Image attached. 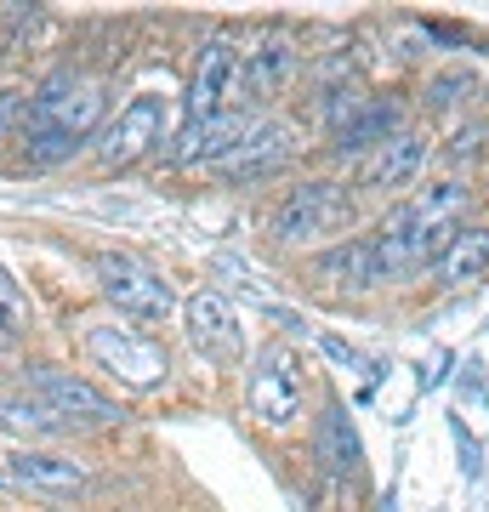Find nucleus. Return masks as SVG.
I'll list each match as a JSON object with an SVG mask.
<instances>
[{
	"label": "nucleus",
	"instance_id": "f257e3e1",
	"mask_svg": "<svg viewBox=\"0 0 489 512\" xmlns=\"http://www.w3.org/2000/svg\"><path fill=\"white\" fill-rule=\"evenodd\" d=\"M103 114H109V97H103V86H97L91 74L57 69L52 80H40L35 97L23 103V120H18L23 160L35 165V171L69 160L74 148L97 143Z\"/></svg>",
	"mask_w": 489,
	"mask_h": 512
},
{
	"label": "nucleus",
	"instance_id": "f03ea898",
	"mask_svg": "<svg viewBox=\"0 0 489 512\" xmlns=\"http://www.w3.org/2000/svg\"><path fill=\"white\" fill-rule=\"evenodd\" d=\"M461 211H467V188L461 183H438L427 188L416 205H399L393 217L381 222V234H370V251H376V279H410L421 268H433L438 251L450 245V234L461 228Z\"/></svg>",
	"mask_w": 489,
	"mask_h": 512
},
{
	"label": "nucleus",
	"instance_id": "7ed1b4c3",
	"mask_svg": "<svg viewBox=\"0 0 489 512\" xmlns=\"http://www.w3.org/2000/svg\"><path fill=\"white\" fill-rule=\"evenodd\" d=\"M245 399H251V416L262 421V427H273V433L296 427L302 399H308V365H302V353L285 348V342L262 348L251 376H245Z\"/></svg>",
	"mask_w": 489,
	"mask_h": 512
},
{
	"label": "nucleus",
	"instance_id": "20e7f679",
	"mask_svg": "<svg viewBox=\"0 0 489 512\" xmlns=\"http://www.w3.org/2000/svg\"><path fill=\"white\" fill-rule=\"evenodd\" d=\"M91 274H97V291L109 296L114 313H126V319H143V325H160L177 313V291H171V279L160 268H148L137 256L126 251H103L91 262Z\"/></svg>",
	"mask_w": 489,
	"mask_h": 512
},
{
	"label": "nucleus",
	"instance_id": "39448f33",
	"mask_svg": "<svg viewBox=\"0 0 489 512\" xmlns=\"http://www.w3.org/2000/svg\"><path fill=\"white\" fill-rule=\"evenodd\" d=\"M347 222H353V194L342 183L313 177V183H296L285 200L273 205L268 234L279 245H313V239H325V234H342Z\"/></svg>",
	"mask_w": 489,
	"mask_h": 512
},
{
	"label": "nucleus",
	"instance_id": "423d86ee",
	"mask_svg": "<svg viewBox=\"0 0 489 512\" xmlns=\"http://www.w3.org/2000/svg\"><path fill=\"white\" fill-rule=\"evenodd\" d=\"M86 353H91V365L103 370V376H114V382L131 387V393H148V387L171 382L165 348L154 342V336H143V330H131V325H91L86 330Z\"/></svg>",
	"mask_w": 489,
	"mask_h": 512
},
{
	"label": "nucleus",
	"instance_id": "0eeeda50",
	"mask_svg": "<svg viewBox=\"0 0 489 512\" xmlns=\"http://www.w3.org/2000/svg\"><path fill=\"white\" fill-rule=\"evenodd\" d=\"M18 393H29L35 404H46L63 427H114V421L126 416L103 387H91L86 376H74V370H63V365H29L23 382H18Z\"/></svg>",
	"mask_w": 489,
	"mask_h": 512
},
{
	"label": "nucleus",
	"instance_id": "6e6552de",
	"mask_svg": "<svg viewBox=\"0 0 489 512\" xmlns=\"http://www.w3.org/2000/svg\"><path fill=\"white\" fill-rule=\"evenodd\" d=\"M165 137V97L160 92H137L126 109L114 114L109 126L97 131V160L120 171V165H137L148 148Z\"/></svg>",
	"mask_w": 489,
	"mask_h": 512
},
{
	"label": "nucleus",
	"instance_id": "1a4fd4ad",
	"mask_svg": "<svg viewBox=\"0 0 489 512\" xmlns=\"http://www.w3.org/2000/svg\"><path fill=\"white\" fill-rule=\"evenodd\" d=\"M182 330H188V348L200 353L205 365H234L245 353V330H239L228 296L211 291V285L182 302Z\"/></svg>",
	"mask_w": 489,
	"mask_h": 512
},
{
	"label": "nucleus",
	"instance_id": "9d476101",
	"mask_svg": "<svg viewBox=\"0 0 489 512\" xmlns=\"http://www.w3.org/2000/svg\"><path fill=\"white\" fill-rule=\"evenodd\" d=\"M0 484L6 490H23V495H80L86 490V467L69 456H52V450H12V456L0 461Z\"/></svg>",
	"mask_w": 489,
	"mask_h": 512
},
{
	"label": "nucleus",
	"instance_id": "9b49d317",
	"mask_svg": "<svg viewBox=\"0 0 489 512\" xmlns=\"http://www.w3.org/2000/svg\"><path fill=\"white\" fill-rule=\"evenodd\" d=\"M234 74H239V52L228 40H205L200 57H194V74H188V126H205L211 114L228 109L234 97Z\"/></svg>",
	"mask_w": 489,
	"mask_h": 512
},
{
	"label": "nucleus",
	"instance_id": "f8f14e48",
	"mask_svg": "<svg viewBox=\"0 0 489 512\" xmlns=\"http://www.w3.org/2000/svg\"><path fill=\"white\" fill-rule=\"evenodd\" d=\"M290 154H296V131H290L285 120H256V126L245 131V143H239L234 154H222L211 171L234 177V183H251V177H273Z\"/></svg>",
	"mask_w": 489,
	"mask_h": 512
},
{
	"label": "nucleus",
	"instance_id": "ddd939ff",
	"mask_svg": "<svg viewBox=\"0 0 489 512\" xmlns=\"http://www.w3.org/2000/svg\"><path fill=\"white\" fill-rule=\"evenodd\" d=\"M421 165H427V131L404 126L399 137H387V143L370 154V165H364V188H376V194L410 188L421 177Z\"/></svg>",
	"mask_w": 489,
	"mask_h": 512
},
{
	"label": "nucleus",
	"instance_id": "4468645a",
	"mask_svg": "<svg viewBox=\"0 0 489 512\" xmlns=\"http://www.w3.org/2000/svg\"><path fill=\"white\" fill-rule=\"evenodd\" d=\"M313 279H319V285H330V291H370V285H381L370 234L336 239L330 251H319V256H313Z\"/></svg>",
	"mask_w": 489,
	"mask_h": 512
},
{
	"label": "nucleus",
	"instance_id": "2eb2a0df",
	"mask_svg": "<svg viewBox=\"0 0 489 512\" xmlns=\"http://www.w3.org/2000/svg\"><path fill=\"white\" fill-rule=\"evenodd\" d=\"M296 69H302V63H296V52H290V40H262V46L251 52V63H245V80L234 74V97L239 103L279 97L290 80H296ZM234 97H228V103H234Z\"/></svg>",
	"mask_w": 489,
	"mask_h": 512
},
{
	"label": "nucleus",
	"instance_id": "dca6fc26",
	"mask_svg": "<svg viewBox=\"0 0 489 512\" xmlns=\"http://www.w3.org/2000/svg\"><path fill=\"white\" fill-rule=\"evenodd\" d=\"M399 131H404V109L387 103V97H376V103H364V109L336 131L330 154H336V160H353V154H370V148H381L387 137H399Z\"/></svg>",
	"mask_w": 489,
	"mask_h": 512
},
{
	"label": "nucleus",
	"instance_id": "f3484780",
	"mask_svg": "<svg viewBox=\"0 0 489 512\" xmlns=\"http://www.w3.org/2000/svg\"><path fill=\"white\" fill-rule=\"evenodd\" d=\"M489 268V228H455L450 245L438 251L433 274L438 285H467V279H478Z\"/></svg>",
	"mask_w": 489,
	"mask_h": 512
},
{
	"label": "nucleus",
	"instance_id": "a211bd4d",
	"mask_svg": "<svg viewBox=\"0 0 489 512\" xmlns=\"http://www.w3.org/2000/svg\"><path fill=\"white\" fill-rule=\"evenodd\" d=\"M319 467L330 473V484H342V478L359 473V439H353V427H347V416L336 404L319 421Z\"/></svg>",
	"mask_w": 489,
	"mask_h": 512
},
{
	"label": "nucleus",
	"instance_id": "6ab92c4d",
	"mask_svg": "<svg viewBox=\"0 0 489 512\" xmlns=\"http://www.w3.org/2000/svg\"><path fill=\"white\" fill-rule=\"evenodd\" d=\"M0 427H29V433H57L63 421L46 410V404H35L29 393H0Z\"/></svg>",
	"mask_w": 489,
	"mask_h": 512
},
{
	"label": "nucleus",
	"instance_id": "aec40b11",
	"mask_svg": "<svg viewBox=\"0 0 489 512\" xmlns=\"http://www.w3.org/2000/svg\"><path fill=\"white\" fill-rule=\"evenodd\" d=\"M29 330V296L18 291V279L0 268V342H12Z\"/></svg>",
	"mask_w": 489,
	"mask_h": 512
},
{
	"label": "nucleus",
	"instance_id": "412c9836",
	"mask_svg": "<svg viewBox=\"0 0 489 512\" xmlns=\"http://www.w3.org/2000/svg\"><path fill=\"white\" fill-rule=\"evenodd\" d=\"M478 92V69H450L433 80V92H427V103L433 109H450V103H467V97Z\"/></svg>",
	"mask_w": 489,
	"mask_h": 512
},
{
	"label": "nucleus",
	"instance_id": "4be33fe9",
	"mask_svg": "<svg viewBox=\"0 0 489 512\" xmlns=\"http://www.w3.org/2000/svg\"><path fill=\"white\" fill-rule=\"evenodd\" d=\"M18 120H23V97L18 92H0V143L18 131Z\"/></svg>",
	"mask_w": 489,
	"mask_h": 512
}]
</instances>
